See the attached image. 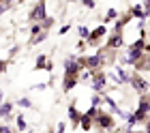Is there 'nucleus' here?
I'll return each mask as SVG.
<instances>
[{
    "label": "nucleus",
    "instance_id": "obj_1",
    "mask_svg": "<svg viewBox=\"0 0 150 133\" xmlns=\"http://www.w3.org/2000/svg\"><path fill=\"white\" fill-rule=\"evenodd\" d=\"M116 127H118V124H116V118L112 114H107V112H103V110L97 112V116H94V127L92 129H97L99 133H110Z\"/></svg>",
    "mask_w": 150,
    "mask_h": 133
},
{
    "label": "nucleus",
    "instance_id": "obj_2",
    "mask_svg": "<svg viewBox=\"0 0 150 133\" xmlns=\"http://www.w3.org/2000/svg\"><path fill=\"white\" fill-rule=\"evenodd\" d=\"M90 86L97 95H105V86H107V73L103 69H97L90 75Z\"/></svg>",
    "mask_w": 150,
    "mask_h": 133
},
{
    "label": "nucleus",
    "instance_id": "obj_3",
    "mask_svg": "<svg viewBox=\"0 0 150 133\" xmlns=\"http://www.w3.org/2000/svg\"><path fill=\"white\" fill-rule=\"evenodd\" d=\"M148 114H150V92L139 95V105H137V110L133 112V116L137 118V122H146Z\"/></svg>",
    "mask_w": 150,
    "mask_h": 133
},
{
    "label": "nucleus",
    "instance_id": "obj_4",
    "mask_svg": "<svg viewBox=\"0 0 150 133\" xmlns=\"http://www.w3.org/2000/svg\"><path fill=\"white\" fill-rule=\"evenodd\" d=\"M129 84H131V88H133L137 95H146L148 90H150L148 78H144L142 73H131V80H129Z\"/></svg>",
    "mask_w": 150,
    "mask_h": 133
},
{
    "label": "nucleus",
    "instance_id": "obj_5",
    "mask_svg": "<svg viewBox=\"0 0 150 133\" xmlns=\"http://www.w3.org/2000/svg\"><path fill=\"white\" fill-rule=\"evenodd\" d=\"M105 62H107V58H105V50H103V52H97L94 56H86V69H90V71L103 69Z\"/></svg>",
    "mask_w": 150,
    "mask_h": 133
},
{
    "label": "nucleus",
    "instance_id": "obj_6",
    "mask_svg": "<svg viewBox=\"0 0 150 133\" xmlns=\"http://www.w3.org/2000/svg\"><path fill=\"white\" fill-rule=\"evenodd\" d=\"M47 17V9H45V0H39V2L35 4V9H32L28 13V19L30 22H35V24H41L43 19Z\"/></svg>",
    "mask_w": 150,
    "mask_h": 133
},
{
    "label": "nucleus",
    "instance_id": "obj_7",
    "mask_svg": "<svg viewBox=\"0 0 150 133\" xmlns=\"http://www.w3.org/2000/svg\"><path fill=\"white\" fill-rule=\"evenodd\" d=\"M122 43H125V39H122V32H110L107 34V43H105V50H118V47H122Z\"/></svg>",
    "mask_w": 150,
    "mask_h": 133
},
{
    "label": "nucleus",
    "instance_id": "obj_8",
    "mask_svg": "<svg viewBox=\"0 0 150 133\" xmlns=\"http://www.w3.org/2000/svg\"><path fill=\"white\" fill-rule=\"evenodd\" d=\"M79 84V75H67L62 73V92H69Z\"/></svg>",
    "mask_w": 150,
    "mask_h": 133
},
{
    "label": "nucleus",
    "instance_id": "obj_9",
    "mask_svg": "<svg viewBox=\"0 0 150 133\" xmlns=\"http://www.w3.org/2000/svg\"><path fill=\"white\" fill-rule=\"evenodd\" d=\"M92 127H94V118L88 116V114H81V116H79V129L86 131V133H90Z\"/></svg>",
    "mask_w": 150,
    "mask_h": 133
},
{
    "label": "nucleus",
    "instance_id": "obj_10",
    "mask_svg": "<svg viewBox=\"0 0 150 133\" xmlns=\"http://www.w3.org/2000/svg\"><path fill=\"white\" fill-rule=\"evenodd\" d=\"M114 73L118 75V80H120L122 84H129V80H131V73H129L125 67H120V65H116V67H114Z\"/></svg>",
    "mask_w": 150,
    "mask_h": 133
},
{
    "label": "nucleus",
    "instance_id": "obj_11",
    "mask_svg": "<svg viewBox=\"0 0 150 133\" xmlns=\"http://www.w3.org/2000/svg\"><path fill=\"white\" fill-rule=\"evenodd\" d=\"M129 15L135 17L137 22H146V17H144V9H142V4H133L131 9H129Z\"/></svg>",
    "mask_w": 150,
    "mask_h": 133
},
{
    "label": "nucleus",
    "instance_id": "obj_12",
    "mask_svg": "<svg viewBox=\"0 0 150 133\" xmlns=\"http://www.w3.org/2000/svg\"><path fill=\"white\" fill-rule=\"evenodd\" d=\"M79 112H77V107H75V101L69 105V120L73 122V127H79Z\"/></svg>",
    "mask_w": 150,
    "mask_h": 133
},
{
    "label": "nucleus",
    "instance_id": "obj_13",
    "mask_svg": "<svg viewBox=\"0 0 150 133\" xmlns=\"http://www.w3.org/2000/svg\"><path fill=\"white\" fill-rule=\"evenodd\" d=\"M131 15H129V13H127V15H122V17H118V19H116V24H114V32H122V28H125L129 22H131Z\"/></svg>",
    "mask_w": 150,
    "mask_h": 133
},
{
    "label": "nucleus",
    "instance_id": "obj_14",
    "mask_svg": "<svg viewBox=\"0 0 150 133\" xmlns=\"http://www.w3.org/2000/svg\"><path fill=\"white\" fill-rule=\"evenodd\" d=\"M50 37V32L47 30H41L39 34H35V37H30V41H28V47H32V45H39V43H43V41Z\"/></svg>",
    "mask_w": 150,
    "mask_h": 133
},
{
    "label": "nucleus",
    "instance_id": "obj_15",
    "mask_svg": "<svg viewBox=\"0 0 150 133\" xmlns=\"http://www.w3.org/2000/svg\"><path fill=\"white\" fill-rule=\"evenodd\" d=\"M13 107H15V105H13L11 101H2V103H0V118H9Z\"/></svg>",
    "mask_w": 150,
    "mask_h": 133
},
{
    "label": "nucleus",
    "instance_id": "obj_16",
    "mask_svg": "<svg viewBox=\"0 0 150 133\" xmlns=\"http://www.w3.org/2000/svg\"><path fill=\"white\" fill-rule=\"evenodd\" d=\"M118 17H120V13H118V11H116L114 6H112V9H107V13H105V17H103V24L107 26V24L116 22V19H118Z\"/></svg>",
    "mask_w": 150,
    "mask_h": 133
},
{
    "label": "nucleus",
    "instance_id": "obj_17",
    "mask_svg": "<svg viewBox=\"0 0 150 133\" xmlns=\"http://www.w3.org/2000/svg\"><path fill=\"white\" fill-rule=\"evenodd\" d=\"M86 43H88V47H99L101 43H103V39H101L99 34H94V32L90 30V37L86 39Z\"/></svg>",
    "mask_w": 150,
    "mask_h": 133
},
{
    "label": "nucleus",
    "instance_id": "obj_18",
    "mask_svg": "<svg viewBox=\"0 0 150 133\" xmlns=\"http://www.w3.org/2000/svg\"><path fill=\"white\" fill-rule=\"evenodd\" d=\"M47 62H50V60H47V56H45V54H39V56H37V62H35V71H41V69H45Z\"/></svg>",
    "mask_w": 150,
    "mask_h": 133
},
{
    "label": "nucleus",
    "instance_id": "obj_19",
    "mask_svg": "<svg viewBox=\"0 0 150 133\" xmlns=\"http://www.w3.org/2000/svg\"><path fill=\"white\" fill-rule=\"evenodd\" d=\"M92 32H94V34H99L101 39H103V37H107V34H110V30H107V26H105V24H99V26L94 28Z\"/></svg>",
    "mask_w": 150,
    "mask_h": 133
},
{
    "label": "nucleus",
    "instance_id": "obj_20",
    "mask_svg": "<svg viewBox=\"0 0 150 133\" xmlns=\"http://www.w3.org/2000/svg\"><path fill=\"white\" fill-rule=\"evenodd\" d=\"M54 24H56V19H54V17H50V15H47V17L43 19V22H41V28H43V30H47V32H50V28H52Z\"/></svg>",
    "mask_w": 150,
    "mask_h": 133
},
{
    "label": "nucleus",
    "instance_id": "obj_21",
    "mask_svg": "<svg viewBox=\"0 0 150 133\" xmlns=\"http://www.w3.org/2000/svg\"><path fill=\"white\" fill-rule=\"evenodd\" d=\"M17 129L22 131V133H24L26 129H28V124H26V118H24L22 114H17Z\"/></svg>",
    "mask_w": 150,
    "mask_h": 133
},
{
    "label": "nucleus",
    "instance_id": "obj_22",
    "mask_svg": "<svg viewBox=\"0 0 150 133\" xmlns=\"http://www.w3.org/2000/svg\"><path fill=\"white\" fill-rule=\"evenodd\" d=\"M77 34H79V39H84V41H86L88 37H90V30H88L86 26H79V28H77Z\"/></svg>",
    "mask_w": 150,
    "mask_h": 133
},
{
    "label": "nucleus",
    "instance_id": "obj_23",
    "mask_svg": "<svg viewBox=\"0 0 150 133\" xmlns=\"http://www.w3.org/2000/svg\"><path fill=\"white\" fill-rule=\"evenodd\" d=\"M17 105H19V107H24V110H28V107H32V101H30V99H26V97H22V99L17 101Z\"/></svg>",
    "mask_w": 150,
    "mask_h": 133
},
{
    "label": "nucleus",
    "instance_id": "obj_24",
    "mask_svg": "<svg viewBox=\"0 0 150 133\" xmlns=\"http://www.w3.org/2000/svg\"><path fill=\"white\" fill-rule=\"evenodd\" d=\"M142 9H144V17H150V0H142Z\"/></svg>",
    "mask_w": 150,
    "mask_h": 133
},
{
    "label": "nucleus",
    "instance_id": "obj_25",
    "mask_svg": "<svg viewBox=\"0 0 150 133\" xmlns=\"http://www.w3.org/2000/svg\"><path fill=\"white\" fill-rule=\"evenodd\" d=\"M86 9H97V0H79Z\"/></svg>",
    "mask_w": 150,
    "mask_h": 133
},
{
    "label": "nucleus",
    "instance_id": "obj_26",
    "mask_svg": "<svg viewBox=\"0 0 150 133\" xmlns=\"http://www.w3.org/2000/svg\"><path fill=\"white\" fill-rule=\"evenodd\" d=\"M41 30H43V28H41V24H32V26H30V37H35V34H39Z\"/></svg>",
    "mask_w": 150,
    "mask_h": 133
},
{
    "label": "nucleus",
    "instance_id": "obj_27",
    "mask_svg": "<svg viewBox=\"0 0 150 133\" xmlns=\"http://www.w3.org/2000/svg\"><path fill=\"white\" fill-rule=\"evenodd\" d=\"M0 133H15L11 124H0Z\"/></svg>",
    "mask_w": 150,
    "mask_h": 133
},
{
    "label": "nucleus",
    "instance_id": "obj_28",
    "mask_svg": "<svg viewBox=\"0 0 150 133\" xmlns=\"http://www.w3.org/2000/svg\"><path fill=\"white\" fill-rule=\"evenodd\" d=\"M86 47H88V43H86L84 39H79V41H77V50H79V52H84Z\"/></svg>",
    "mask_w": 150,
    "mask_h": 133
},
{
    "label": "nucleus",
    "instance_id": "obj_29",
    "mask_svg": "<svg viewBox=\"0 0 150 133\" xmlns=\"http://www.w3.org/2000/svg\"><path fill=\"white\" fill-rule=\"evenodd\" d=\"M6 67H9V60H0V75L6 71Z\"/></svg>",
    "mask_w": 150,
    "mask_h": 133
},
{
    "label": "nucleus",
    "instance_id": "obj_30",
    "mask_svg": "<svg viewBox=\"0 0 150 133\" xmlns=\"http://www.w3.org/2000/svg\"><path fill=\"white\" fill-rule=\"evenodd\" d=\"M69 30H71V24H64V26H62V28H60V30H58V32H60V37H62V34H67V32H69Z\"/></svg>",
    "mask_w": 150,
    "mask_h": 133
},
{
    "label": "nucleus",
    "instance_id": "obj_31",
    "mask_svg": "<svg viewBox=\"0 0 150 133\" xmlns=\"http://www.w3.org/2000/svg\"><path fill=\"white\" fill-rule=\"evenodd\" d=\"M64 131H67V122H60L56 127V133H64Z\"/></svg>",
    "mask_w": 150,
    "mask_h": 133
},
{
    "label": "nucleus",
    "instance_id": "obj_32",
    "mask_svg": "<svg viewBox=\"0 0 150 133\" xmlns=\"http://www.w3.org/2000/svg\"><path fill=\"white\" fill-rule=\"evenodd\" d=\"M2 99H4V90L0 88V103H2Z\"/></svg>",
    "mask_w": 150,
    "mask_h": 133
},
{
    "label": "nucleus",
    "instance_id": "obj_33",
    "mask_svg": "<svg viewBox=\"0 0 150 133\" xmlns=\"http://www.w3.org/2000/svg\"><path fill=\"white\" fill-rule=\"evenodd\" d=\"M110 133H120V129H118V127H116V129H114V131H110Z\"/></svg>",
    "mask_w": 150,
    "mask_h": 133
},
{
    "label": "nucleus",
    "instance_id": "obj_34",
    "mask_svg": "<svg viewBox=\"0 0 150 133\" xmlns=\"http://www.w3.org/2000/svg\"><path fill=\"white\" fill-rule=\"evenodd\" d=\"M47 133H56V131H54V129H50V131H47Z\"/></svg>",
    "mask_w": 150,
    "mask_h": 133
},
{
    "label": "nucleus",
    "instance_id": "obj_35",
    "mask_svg": "<svg viewBox=\"0 0 150 133\" xmlns=\"http://www.w3.org/2000/svg\"><path fill=\"white\" fill-rule=\"evenodd\" d=\"M148 84H150V75H148Z\"/></svg>",
    "mask_w": 150,
    "mask_h": 133
}]
</instances>
